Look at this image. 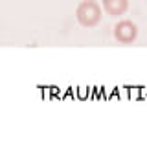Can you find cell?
<instances>
[{"label": "cell", "instance_id": "1", "mask_svg": "<svg viewBox=\"0 0 147 147\" xmlns=\"http://www.w3.org/2000/svg\"><path fill=\"white\" fill-rule=\"evenodd\" d=\"M76 18L83 28H94L101 20V6L96 0H83L76 9Z\"/></svg>", "mask_w": 147, "mask_h": 147}, {"label": "cell", "instance_id": "2", "mask_svg": "<svg viewBox=\"0 0 147 147\" xmlns=\"http://www.w3.org/2000/svg\"><path fill=\"white\" fill-rule=\"evenodd\" d=\"M136 37H138V26L129 18H123L114 26V39L119 44H131L136 40Z\"/></svg>", "mask_w": 147, "mask_h": 147}, {"label": "cell", "instance_id": "3", "mask_svg": "<svg viewBox=\"0 0 147 147\" xmlns=\"http://www.w3.org/2000/svg\"><path fill=\"white\" fill-rule=\"evenodd\" d=\"M129 0H103V9L110 17H119L127 11Z\"/></svg>", "mask_w": 147, "mask_h": 147}]
</instances>
